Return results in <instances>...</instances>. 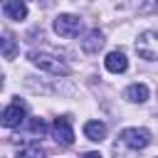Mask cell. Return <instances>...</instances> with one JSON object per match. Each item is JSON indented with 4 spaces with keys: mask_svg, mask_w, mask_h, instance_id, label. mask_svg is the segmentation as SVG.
<instances>
[{
    "mask_svg": "<svg viewBox=\"0 0 158 158\" xmlns=\"http://www.w3.org/2000/svg\"><path fill=\"white\" fill-rule=\"evenodd\" d=\"M27 59H30L35 67H40L42 72L54 74V77H67V74L72 72V67L64 62V57L52 54V52H40V49H32V52L27 54Z\"/></svg>",
    "mask_w": 158,
    "mask_h": 158,
    "instance_id": "1",
    "label": "cell"
},
{
    "mask_svg": "<svg viewBox=\"0 0 158 158\" xmlns=\"http://www.w3.org/2000/svg\"><path fill=\"white\" fill-rule=\"evenodd\" d=\"M52 27H54V32H57L59 37L72 40V37H79V32L84 30V22H81V17H79V15H72V12H59V15L54 17Z\"/></svg>",
    "mask_w": 158,
    "mask_h": 158,
    "instance_id": "2",
    "label": "cell"
},
{
    "mask_svg": "<svg viewBox=\"0 0 158 158\" xmlns=\"http://www.w3.org/2000/svg\"><path fill=\"white\" fill-rule=\"evenodd\" d=\"M121 143L126 148H131V151H143L151 143V131L148 128H138V126L123 128L121 131Z\"/></svg>",
    "mask_w": 158,
    "mask_h": 158,
    "instance_id": "3",
    "label": "cell"
},
{
    "mask_svg": "<svg viewBox=\"0 0 158 158\" xmlns=\"http://www.w3.org/2000/svg\"><path fill=\"white\" fill-rule=\"evenodd\" d=\"M25 118H27V106H25V101H20V99H12L10 106H5L2 114H0V121H2V126H7V128H17Z\"/></svg>",
    "mask_w": 158,
    "mask_h": 158,
    "instance_id": "4",
    "label": "cell"
},
{
    "mask_svg": "<svg viewBox=\"0 0 158 158\" xmlns=\"http://www.w3.org/2000/svg\"><path fill=\"white\" fill-rule=\"evenodd\" d=\"M136 49L143 59H151V62L158 59V32H151V30L143 32L136 42Z\"/></svg>",
    "mask_w": 158,
    "mask_h": 158,
    "instance_id": "5",
    "label": "cell"
},
{
    "mask_svg": "<svg viewBox=\"0 0 158 158\" xmlns=\"http://www.w3.org/2000/svg\"><path fill=\"white\" fill-rule=\"evenodd\" d=\"M52 136H54L57 143H62V146H72V143H74V128H72V121H69L67 116L54 118V123H52Z\"/></svg>",
    "mask_w": 158,
    "mask_h": 158,
    "instance_id": "6",
    "label": "cell"
},
{
    "mask_svg": "<svg viewBox=\"0 0 158 158\" xmlns=\"http://www.w3.org/2000/svg\"><path fill=\"white\" fill-rule=\"evenodd\" d=\"M104 42H106L104 32H101L99 27H94V30H89V32L81 37V49H84L86 54H96V52L104 47Z\"/></svg>",
    "mask_w": 158,
    "mask_h": 158,
    "instance_id": "7",
    "label": "cell"
},
{
    "mask_svg": "<svg viewBox=\"0 0 158 158\" xmlns=\"http://www.w3.org/2000/svg\"><path fill=\"white\" fill-rule=\"evenodd\" d=\"M104 67H106L111 74H123V72L128 69V59H126V54H123L121 49H114V52H109V54H106Z\"/></svg>",
    "mask_w": 158,
    "mask_h": 158,
    "instance_id": "8",
    "label": "cell"
},
{
    "mask_svg": "<svg viewBox=\"0 0 158 158\" xmlns=\"http://www.w3.org/2000/svg\"><path fill=\"white\" fill-rule=\"evenodd\" d=\"M123 96L131 101V104H143V101H148V86L146 84H128L126 86V91H123Z\"/></svg>",
    "mask_w": 158,
    "mask_h": 158,
    "instance_id": "9",
    "label": "cell"
},
{
    "mask_svg": "<svg viewBox=\"0 0 158 158\" xmlns=\"http://www.w3.org/2000/svg\"><path fill=\"white\" fill-rule=\"evenodd\" d=\"M2 12L10 17V20H25L27 17V5L22 0H7L2 5Z\"/></svg>",
    "mask_w": 158,
    "mask_h": 158,
    "instance_id": "10",
    "label": "cell"
},
{
    "mask_svg": "<svg viewBox=\"0 0 158 158\" xmlns=\"http://www.w3.org/2000/svg\"><path fill=\"white\" fill-rule=\"evenodd\" d=\"M84 136L89 141H104L106 138V123H101V121H86L84 123Z\"/></svg>",
    "mask_w": 158,
    "mask_h": 158,
    "instance_id": "11",
    "label": "cell"
},
{
    "mask_svg": "<svg viewBox=\"0 0 158 158\" xmlns=\"http://www.w3.org/2000/svg\"><path fill=\"white\" fill-rule=\"evenodd\" d=\"M0 54L7 57V59H12L17 54V40L7 32H0Z\"/></svg>",
    "mask_w": 158,
    "mask_h": 158,
    "instance_id": "12",
    "label": "cell"
},
{
    "mask_svg": "<svg viewBox=\"0 0 158 158\" xmlns=\"http://www.w3.org/2000/svg\"><path fill=\"white\" fill-rule=\"evenodd\" d=\"M15 158H44V151L37 146V143H27L25 148H20L17 151V156Z\"/></svg>",
    "mask_w": 158,
    "mask_h": 158,
    "instance_id": "13",
    "label": "cell"
},
{
    "mask_svg": "<svg viewBox=\"0 0 158 158\" xmlns=\"http://www.w3.org/2000/svg\"><path fill=\"white\" fill-rule=\"evenodd\" d=\"M44 131H47V123H44L42 118H35V121H32V133H40V136H42Z\"/></svg>",
    "mask_w": 158,
    "mask_h": 158,
    "instance_id": "14",
    "label": "cell"
},
{
    "mask_svg": "<svg viewBox=\"0 0 158 158\" xmlns=\"http://www.w3.org/2000/svg\"><path fill=\"white\" fill-rule=\"evenodd\" d=\"M81 158H104V156H101V153H96V151H89V153H84Z\"/></svg>",
    "mask_w": 158,
    "mask_h": 158,
    "instance_id": "15",
    "label": "cell"
},
{
    "mask_svg": "<svg viewBox=\"0 0 158 158\" xmlns=\"http://www.w3.org/2000/svg\"><path fill=\"white\" fill-rule=\"evenodd\" d=\"M2 86H5V74L0 72V89H2Z\"/></svg>",
    "mask_w": 158,
    "mask_h": 158,
    "instance_id": "16",
    "label": "cell"
}]
</instances>
